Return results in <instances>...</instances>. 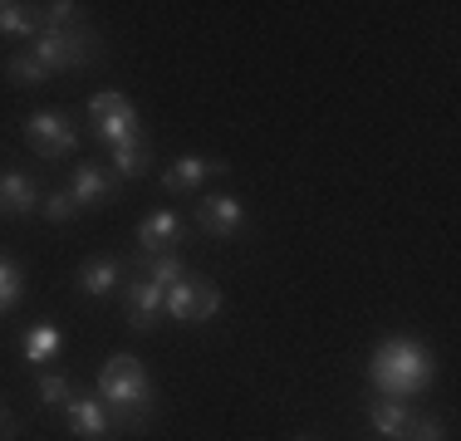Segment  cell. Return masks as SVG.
<instances>
[{"instance_id": "14", "label": "cell", "mask_w": 461, "mask_h": 441, "mask_svg": "<svg viewBox=\"0 0 461 441\" xmlns=\"http://www.w3.org/2000/svg\"><path fill=\"white\" fill-rule=\"evenodd\" d=\"M152 167H158V158H152V142L138 138V142H123V148H113V162H108V172H113V182H142Z\"/></svg>"}, {"instance_id": "12", "label": "cell", "mask_w": 461, "mask_h": 441, "mask_svg": "<svg viewBox=\"0 0 461 441\" xmlns=\"http://www.w3.org/2000/svg\"><path fill=\"white\" fill-rule=\"evenodd\" d=\"M30 212H40V182L30 172H20V167L0 172V216L20 220Z\"/></svg>"}, {"instance_id": "28", "label": "cell", "mask_w": 461, "mask_h": 441, "mask_svg": "<svg viewBox=\"0 0 461 441\" xmlns=\"http://www.w3.org/2000/svg\"><path fill=\"white\" fill-rule=\"evenodd\" d=\"M294 441H314V436H294Z\"/></svg>"}, {"instance_id": "2", "label": "cell", "mask_w": 461, "mask_h": 441, "mask_svg": "<svg viewBox=\"0 0 461 441\" xmlns=\"http://www.w3.org/2000/svg\"><path fill=\"white\" fill-rule=\"evenodd\" d=\"M437 378V363L432 353H427L417 338H383L378 348H373L368 358V382L378 397H398V402H408L427 388V382Z\"/></svg>"}, {"instance_id": "11", "label": "cell", "mask_w": 461, "mask_h": 441, "mask_svg": "<svg viewBox=\"0 0 461 441\" xmlns=\"http://www.w3.org/2000/svg\"><path fill=\"white\" fill-rule=\"evenodd\" d=\"M113 192H118V182H113V172H108L104 162H79L74 176H69V196H74V206H79V212L104 206Z\"/></svg>"}, {"instance_id": "27", "label": "cell", "mask_w": 461, "mask_h": 441, "mask_svg": "<svg viewBox=\"0 0 461 441\" xmlns=\"http://www.w3.org/2000/svg\"><path fill=\"white\" fill-rule=\"evenodd\" d=\"M10 436H15V417H10L5 407H0V441H10Z\"/></svg>"}, {"instance_id": "25", "label": "cell", "mask_w": 461, "mask_h": 441, "mask_svg": "<svg viewBox=\"0 0 461 441\" xmlns=\"http://www.w3.org/2000/svg\"><path fill=\"white\" fill-rule=\"evenodd\" d=\"M402 441H447V422L442 417H417L408 422V432H402Z\"/></svg>"}, {"instance_id": "23", "label": "cell", "mask_w": 461, "mask_h": 441, "mask_svg": "<svg viewBox=\"0 0 461 441\" xmlns=\"http://www.w3.org/2000/svg\"><path fill=\"white\" fill-rule=\"evenodd\" d=\"M84 25V10L74 0H54V5H40V30H74Z\"/></svg>"}, {"instance_id": "20", "label": "cell", "mask_w": 461, "mask_h": 441, "mask_svg": "<svg viewBox=\"0 0 461 441\" xmlns=\"http://www.w3.org/2000/svg\"><path fill=\"white\" fill-rule=\"evenodd\" d=\"M54 353H59V328H54V324H35V328L25 334V358L40 368V363L54 358Z\"/></svg>"}, {"instance_id": "19", "label": "cell", "mask_w": 461, "mask_h": 441, "mask_svg": "<svg viewBox=\"0 0 461 441\" xmlns=\"http://www.w3.org/2000/svg\"><path fill=\"white\" fill-rule=\"evenodd\" d=\"M35 397H40V407H50V412H64L69 407V397H74V382L64 378V373H35Z\"/></svg>"}, {"instance_id": "10", "label": "cell", "mask_w": 461, "mask_h": 441, "mask_svg": "<svg viewBox=\"0 0 461 441\" xmlns=\"http://www.w3.org/2000/svg\"><path fill=\"white\" fill-rule=\"evenodd\" d=\"M230 167L221 158H177L167 172H162V192L172 196H186V192H202V182H212V176H226Z\"/></svg>"}, {"instance_id": "9", "label": "cell", "mask_w": 461, "mask_h": 441, "mask_svg": "<svg viewBox=\"0 0 461 441\" xmlns=\"http://www.w3.org/2000/svg\"><path fill=\"white\" fill-rule=\"evenodd\" d=\"M123 280H128V265L113 260V256L84 260L79 270H74V290H79L84 300H108V294H113Z\"/></svg>"}, {"instance_id": "7", "label": "cell", "mask_w": 461, "mask_h": 441, "mask_svg": "<svg viewBox=\"0 0 461 441\" xmlns=\"http://www.w3.org/2000/svg\"><path fill=\"white\" fill-rule=\"evenodd\" d=\"M196 230H206L212 240H230L246 230V206L236 196H202L196 202Z\"/></svg>"}, {"instance_id": "4", "label": "cell", "mask_w": 461, "mask_h": 441, "mask_svg": "<svg viewBox=\"0 0 461 441\" xmlns=\"http://www.w3.org/2000/svg\"><path fill=\"white\" fill-rule=\"evenodd\" d=\"M216 309H221V290H216L206 274H192V270L162 294V314H172L177 324H206Z\"/></svg>"}, {"instance_id": "6", "label": "cell", "mask_w": 461, "mask_h": 441, "mask_svg": "<svg viewBox=\"0 0 461 441\" xmlns=\"http://www.w3.org/2000/svg\"><path fill=\"white\" fill-rule=\"evenodd\" d=\"M118 294H123V304H128V328H133V334H152V324H158V314H162L158 284H152L148 274L128 270V280L118 284Z\"/></svg>"}, {"instance_id": "3", "label": "cell", "mask_w": 461, "mask_h": 441, "mask_svg": "<svg viewBox=\"0 0 461 441\" xmlns=\"http://www.w3.org/2000/svg\"><path fill=\"white\" fill-rule=\"evenodd\" d=\"M30 54H35L40 64H45L50 74L59 69H89L98 64V35L89 25H74V30H40L35 40L25 44Z\"/></svg>"}, {"instance_id": "24", "label": "cell", "mask_w": 461, "mask_h": 441, "mask_svg": "<svg viewBox=\"0 0 461 441\" xmlns=\"http://www.w3.org/2000/svg\"><path fill=\"white\" fill-rule=\"evenodd\" d=\"M40 216L54 220V226H64V220L79 216V206H74V196H69V192H50L45 202H40Z\"/></svg>"}, {"instance_id": "1", "label": "cell", "mask_w": 461, "mask_h": 441, "mask_svg": "<svg viewBox=\"0 0 461 441\" xmlns=\"http://www.w3.org/2000/svg\"><path fill=\"white\" fill-rule=\"evenodd\" d=\"M98 397L108 402V422L113 432H148V422L158 417L152 402V378L133 353H113L98 368Z\"/></svg>"}, {"instance_id": "8", "label": "cell", "mask_w": 461, "mask_h": 441, "mask_svg": "<svg viewBox=\"0 0 461 441\" xmlns=\"http://www.w3.org/2000/svg\"><path fill=\"white\" fill-rule=\"evenodd\" d=\"M64 422H69V432L79 441H104L113 432V422H108V402L98 392H74L69 407H64Z\"/></svg>"}, {"instance_id": "18", "label": "cell", "mask_w": 461, "mask_h": 441, "mask_svg": "<svg viewBox=\"0 0 461 441\" xmlns=\"http://www.w3.org/2000/svg\"><path fill=\"white\" fill-rule=\"evenodd\" d=\"M0 35L35 40L40 35V5H20V0H0Z\"/></svg>"}, {"instance_id": "15", "label": "cell", "mask_w": 461, "mask_h": 441, "mask_svg": "<svg viewBox=\"0 0 461 441\" xmlns=\"http://www.w3.org/2000/svg\"><path fill=\"white\" fill-rule=\"evenodd\" d=\"M408 422H412V407H408V402H398V397H378V392H373V402H368V427H373V432L388 436V441H402Z\"/></svg>"}, {"instance_id": "22", "label": "cell", "mask_w": 461, "mask_h": 441, "mask_svg": "<svg viewBox=\"0 0 461 441\" xmlns=\"http://www.w3.org/2000/svg\"><path fill=\"white\" fill-rule=\"evenodd\" d=\"M5 79H10V84H40V79H50V69H45V64H40L30 50H15V54L5 59Z\"/></svg>"}, {"instance_id": "21", "label": "cell", "mask_w": 461, "mask_h": 441, "mask_svg": "<svg viewBox=\"0 0 461 441\" xmlns=\"http://www.w3.org/2000/svg\"><path fill=\"white\" fill-rule=\"evenodd\" d=\"M20 300H25V270L0 256V314H10Z\"/></svg>"}, {"instance_id": "26", "label": "cell", "mask_w": 461, "mask_h": 441, "mask_svg": "<svg viewBox=\"0 0 461 441\" xmlns=\"http://www.w3.org/2000/svg\"><path fill=\"white\" fill-rule=\"evenodd\" d=\"M118 108H128V98L118 94V88H108V94H94V98H89V118H108V113H118Z\"/></svg>"}, {"instance_id": "5", "label": "cell", "mask_w": 461, "mask_h": 441, "mask_svg": "<svg viewBox=\"0 0 461 441\" xmlns=\"http://www.w3.org/2000/svg\"><path fill=\"white\" fill-rule=\"evenodd\" d=\"M25 142L45 162H64L79 148V128H74V118L64 113V108H40V113L25 118Z\"/></svg>"}, {"instance_id": "17", "label": "cell", "mask_w": 461, "mask_h": 441, "mask_svg": "<svg viewBox=\"0 0 461 441\" xmlns=\"http://www.w3.org/2000/svg\"><path fill=\"white\" fill-rule=\"evenodd\" d=\"M94 138L108 142V148H123V142H138L142 138V123H138V108H118L108 118H94Z\"/></svg>"}, {"instance_id": "13", "label": "cell", "mask_w": 461, "mask_h": 441, "mask_svg": "<svg viewBox=\"0 0 461 441\" xmlns=\"http://www.w3.org/2000/svg\"><path fill=\"white\" fill-rule=\"evenodd\" d=\"M177 240H182V216L177 212H152L138 226V250H148V256H162V250H172Z\"/></svg>"}, {"instance_id": "16", "label": "cell", "mask_w": 461, "mask_h": 441, "mask_svg": "<svg viewBox=\"0 0 461 441\" xmlns=\"http://www.w3.org/2000/svg\"><path fill=\"white\" fill-rule=\"evenodd\" d=\"M128 270H138V274H148V280H152V284H158V290H162V294H167V290H172V284H177V280H182V274H186V265H182V256H177V250H162V256H148V250H138V256H133V260H128Z\"/></svg>"}]
</instances>
